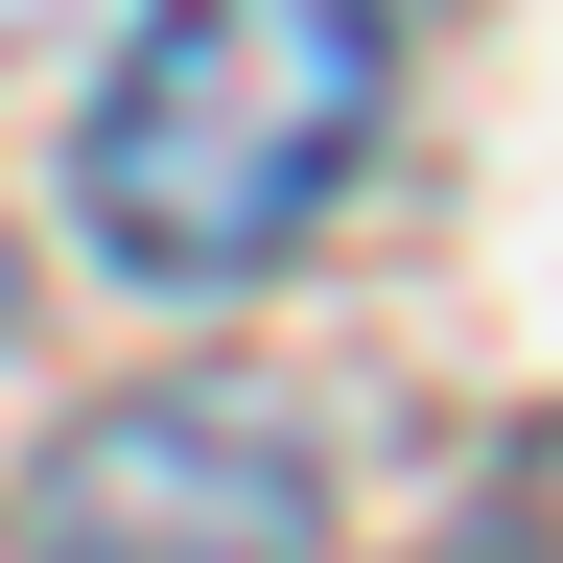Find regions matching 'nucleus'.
<instances>
[{
    "mask_svg": "<svg viewBox=\"0 0 563 563\" xmlns=\"http://www.w3.org/2000/svg\"><path fill=\"white\" fill-rule=\"evenodd\" d=\"M399 47H422V0H118L95 95H70V211H95V258L165 282V306L258 282L352 165H376Z\"/></svg>",
    "mask_w": 563,
    "mask_h": 563,
    "instance_id": "1",
    "label": "nucleus"
},
{
    "mask_svg": "<svg viewBox=\"0 0 563 563\" xmlns=\"http://www.w3.org/2000/svg\"><path fill=\"white\" fill-rule=\"evenodd\" d=\"M24 540L47 563H306L329 493H306V446H282L258 399H118L95 446L24 493Z\"/></svg>",
    "mask_w": 563,
    "mask_h": 563,
    "instance_id": "2",
    "label": "nucleus"
},
{
    "mask_svg": "<svg viewBox=\"0 0 563 563\" xmlns=\"http://www.w3.org/2000/svg\"><path fill=\"white\" fill-rule=\"evenodd\" d=\"M0 329H24V258H0Z\"/></svg>",
    "mask_w": 563,
    "mask_h": 563,
    "instance_id": "3",
    "label": "nucleus"
}]
</instances>
